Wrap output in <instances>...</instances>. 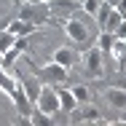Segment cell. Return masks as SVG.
<instances>
[{"instance_id":"obj_1","label":"cell","mask_w":126,"mask_h":126,"mask_svg":"<svg viewBox=\"0 0 126 126\" xmlns=\"http://www.w3.org/2000/svg\"><path fill=\"white\" fill-rule=\"evenodd\" d=\"M0 91L8 97V99L16 105V110H19V115H24V118H30V113H32V102L27 99V94L22 91V83L16 80V78H11L3 67H0Z\"/></svg>"},{"instance_id":"obj_2","label":"cell","mask_w":126,"mask_h":126,"mask_svg":"<svg viewBox=\"0 0 126 126\" xmlns=\"http://www.w3.org/2000/svg\"><path fill=\"white\" fill-rule=\"evenodd\" d=\"M32 75H38L40 83H51V86H62L67 78H70V67L59 64V62H46L43 67H32Z\"/></svg>"},{"instance_id":"obj_3","label":"cell","mask_w":126,"mask_h":126,"mask_svg":"<svg viewBox=\"0 0 126 126\" xmlns=\"http://www.w3.org/2000/svg\"><path fill=\"white\" fill-rule=\"evenodd\" d=\"M62 27H64V35H67L75 46H80V48L86 51V43L91 40V27H89V22L80 19V16H70V19L62 22Z\"/></svg>"},{"instance_id":"obj_4","label":"cell","mask_w":126,"mask_h":126,"mask_svg":"<svg viewBox=\"0 0 126 126\" xmlns=\"http://www.w3.org/2000/svg\"><path fill=\"white\" fill-rule=\"evenodd\" d=\"M35 107L38 110H43L46 115H56L62 107H59V94H56V86H51V83H43L40 86V94H38V99H35Z\"/></svg>"},{"instance_id":"obj_5","label":"cell","mask_w":126,"mask_h":126,"mask_svg":"<svg viewBox=\"0 0 126 126\" xmlns=\"http://www.w3.org/2000/svg\"><path fill=\"white\" fill-rule=\"evenodd\" d=\"M19 19H24V22H30V24H35V27L51 22L48 3H24V5L19 8Z\"/></svg>"},{"instance_id":"obj_6","label":"cell","mask_w":126,"mask_h":126,"mask_svg":"<svg viewBox=\"0 0 126 126\" xmlns=\"http://www.w3.org/2000/svg\"><path fill=\"white\" fill-rule=\"evenodd\" d=\"M80 62H83V70H86L89 78H102L105 75V54H102L97 46L89 48V51H83V54H80Z\"/></svg>"},{"instance_id":"obj_7","label":"cell","mask_w":126,"mask_h":126,"mask_svg":"<svg viewBox=\"0 0 126 126\" xmlns=\"http://www.w3.org/2000/svg\"><path fill=\"white\" fill-rule=\"evenodd\" d=\"M67 115H70V124H110V121L102 118V113L91 102H83V107H75V110L67 113Z\"/></svg>"},{"instance_id":"obj_8","label":"cell","mask_w":126,"mask_h":126,"mask_svg":"<svg viewBox=\"0 0 126 126\" xmlns=\"http://www.w3.org/2000/svg\"><path fill=\"white\" fill-rule=\"evenodd\" d=\"M78 11H80L78 0H48V14H51V19H56V22H64V19L75 16Z\"/></svg>"},{"instance_id":"obj_9","label":"cell","mask_w":126,"mask_h":126,"mask_svg":"<svg viewBox=\"0 0 126 126\" xmlns=\"http://www.w3.org/2000/svg\"><path fill=\"white\" fill-rule=\"evenodd\" d=\"M5 30H8V32H14L16 38H27V35L38 32L40 27H35V24H30V22H24V19H19V16H16V19H11V22H8Z\"/></svg>"},{"instance_id":"obj_10","label":"cell","mask_w":126,"mask_h":126,"mask_svg":"<svg viewBox=\"0 0 126 126\" xmlns=\"http://www.w3.org/2000/svg\"><path fill=\"white\" fill-rule=\"evenodd\" d=\"M19 83H22V91L27 94V99H30L32 105H35V99H38V94H40V86H43V83L38 80V75H27V78H22Z\"/></svg>"},{"instance_id":"obj_11","label":"cell","mask_w":126,"mask_h":126,"mask_svg":"<svg viewBox=\"0 0 126 126\" xmlns=\"http://www.w3.org/2000/svg\"><path fill=\"white\" fill-rule=\"evenodd\" d=\"M24 48H27V40H24V38H19V40H16L11 48L3 54V67H11V64H14V62H16L22 54H24Z\"/></svg>"},{"instance_id":"obj_12","label":"cell","mask_w":126,"mask_h":126,"mask_svg":"<svg viewBox=\"0 0 126 126\" xmlns=\"http://www.w3.org/2000/svg\"><path fill=\"white\" fill-rule=\"evenodd\" d=\"M54 62H59V64H64V67H75L78 51L70 48V46H62V48H56V54H54Z\"/></svg>"},{"instance_id":"obj_13","label":"cell","mask_w":126,"mask_h":126,"mask_svg":"<svg viewBox=\"0 0 126 126\" xmlns=\"http://www.w3.org/2000/svg\"><path fill=\"white\" fill-rule=\"evenodd\" d=\"M56 94H59V107H62L64 113H73L78 107V99H75V94H73L70 89H59V86H56Z\"/></svg>"},{"instance_id":"obj_14","label":"cell","mask_w":126,"mask_h":126,"mask_svg":"<svg viewBox=\"0 0 126 126\" xmlns=\"http://www.w3.org/2000/svg\"><path fill=\"white\" fill-rule=\"evenodd\" d=\"M107 102H110L115 110H124V107H126V89L110 86V89H107Z\"/></svg>"},{"instance_id":"obj_15","label":"cell","mask_w":126,"mask_h":126,"mask_svg":"<svg viewBox=\"0 0 126 126\" xmlns=\"http://www.w3.org/2000/svg\"><path fill=\"white\" fill-rule=\"evenodd\" d=\"M110 56H113V59H115V64L124 70V59H126V43H124V40H118V38H115V43H113V48H110Z\"/></svg>"},{"instance_id":"obj_16","label":"cell","mask_w":126,"mask_h":126,"mask_svg":"<svg viewBox=\"0 0 126 126\" xmlns=\"http://www.w3.org/2000/svg\"><path fill=\"white\" fill-rule=\"evenodd\" d=\"M113 43H115V35H113V32H105V30H102V32H99V38H97V48H99L102 54H110Z\"/></svg>"},{"instance_id":"obj_17","label":"cell","mask_w":126,"mask_h":126,"mask_svg":"<svg viewBox=\"0 0 126 126\" xmlns=\"http://www.w3.org/2000/svg\"><path fill=\"white\" fill-rule=\"evenodd\" d=\"M121 22H124V16L118 14V8H113V11H110V16L105 19V24H102V30H105V32H115Z\"/></svg>"},{"instance_id":"obj_18","label":"cell","mask_w":126,"mask_h":126,"mask_svg":"<svg viewBox=\"0 0 126 126\" xmlns=\"http://www.w3.org/2000/svg\"><path fill=\"white\" fill-rule=\"evenodd\" d=\"M30 124H32V126H48L51 124V115H46V113L38 110V107H32V113H30Z\"/></svg>"},{"instance_id":"obj_19","label":"cell","mask_w":126,"mask_h":126,"mask_svg":"<svg viewBox=\"0 0 126 126\" xmlns=\"http://www.w3.org/2000/svg\"><path fill=\"white\" fill-rule=\"evenodd\" d=\"M70 91L75 94L78 105H83V102H91V89H89V86H83V83H78V86H73Z\"/></svg>"},{"instance_id":"obj_20","label":"cell","mask_w":126,"mask_h":126,"mask_svg":"<svg viewBox=\"0 0 126 126\" xmlns=\"http://www.w3.org/2000/svg\"><path fill=\"white\" fill-rule=\"evenodd\" d=\"M16 40H19V38H16L14 32H8V30H3V32H0V56H3V54H5L8 48H11V46H14Z\"/></svg>"},{"instance_id":"obj_21","label":"cell","mask_w":126,"mask_h":126,"mask_svg":"<svg viewBox=\"0 0 126 126\" xmlns=\"http://www.w3.org/2000/svg\"><path fill=\"white\" fill-rule=\"evenodd\" d=\"M99 5H102V0H80V11H83L86 16H97Z\"/></svg>"},{"instance_id":"obj_22","label":"cell","mask_w":126,"mask_h":126,"mask_svg":"<svg viewBox=\"0 0 126 126\" xmlns=\"http://www.w3.org/2000/svg\"><path fill=\"white\" fill-rule=\"evenodd\" d=\"M110 11H113V5H107V3H105V0H102V5H99V11H97V16H94V19H97V24H99V30H102V24H105V19H107V16H110Z\"/></svg>"},{"instance_id":"obj_23","label":"cell","mask_w":126,"mask_h":126,"mask_svg":"<svg viewBox=\"0 0 126 126\" xmlns=\"http://www.w3.org/2000/svg\"><path fill=\"white\" fill-rule=\"evenodd\" d=\"M113 35H115L118 40H124V38H126V19H124V22H121V24H118V30H115Z\"/></svg>"},{"instance_id":"obj_24","label":"cell","mask_w":126,"mask_h":126,"mask_svg":"<svg viewBox=\"0 0 126 126\" xmlns=\"http://www.w3.org/2000/svg\"><path fill=\"white\" fill-rule=\"evenodd\" d=\"M115 8H118V14H121V16H124V19H126V0H121V3L115 5Z\"/></svg>"},{"instance_id":"obj_25","label":"cell","mask_w":126,"mask_h":126,"mask_svg":"<svg viewBox=\"0 0 126 126\" xmlns=\"http://www.w3.org/2000/svg\"><path fill=\"white\" fill-rule=\"evenodd\" d=\"M113 86H118V89H126V75H121L115 83H113Z\"/></svg>"},{"instance_id":"obj_26","label":"cell","mask_w":126,"mask_h":126,"mask_svg":"<svg viewBox=\"0 0 126 126\" xmlns=\"http://www.w3.org/2000/svg\"><path fill=\"white\" fill-rule=\"evenodd\" d=\"M118 124H126V107L121 110V118H118Z\"/></svg>"},{"instance_id":"obj_27","label":"cell","mask_w":126,"mask_h":126,"mask_svg":"<svg viewBox=\"0 0 126 126\" xmlns=\"http://www.w3.org/2000/svg\"><path fill=\"white\" fill-rule=\"evenodd\" d=\"M105 3H107V5H113V8H115V5H118V3H121V0H105Z\"/></svg>"},{"instance_id":"obj_28","label":"cell","mask_w":126,"mask_h":126,"mask_svg":"<svg viewBox=\"0 0 126 126\" xmlns=\"http://www.w3.org/2000/svg\"><path fill=\"white\" fill-rule=\"evenodd\" d=\"M27 3H48V0H27Z\"/></svg>"},{"instance_id":"obj_29","label":"cell","mask_w":126,"mask_h":126,"mask_svg":"<svg viewBox=\"0 0 126 126\" xmlns=\"http://www.w3.org/2000/svg\"><path fill=\"white\" fill-rule=\"evenodd\" d=\"M0 67H3V56H0Z\"/></svg>"},{"instance_id":"obj_30","label":"cell","mask_w":126,"mask_h":126,"mask_svg":"<svg viewBox=\"0 0 126 126\" xmlns=\"http://www.w3.org/2000/svg\"><path fill=\"white\" fill-rule=\"evenodd\" d=\"M124 70H126V59H124Z\"/></svg>"},{"instance_id":"obj_31","label":"cell","mask_w":126,"mask_h":126,"mask_svg":"<svg viewBox=\"0 0 126 126\" xmlns=\"http://www.w3.org/2000/svg\"><path fill=\"white\" fill-rule=\"evenodd\" d=\"M22 3H27V0H22Z\"/></svg>"},{"instance_id":"obj_32","label":"cell","mask_w":126,"mask_h":126,"mask_svg":"<svg viewBox=\"0 0 126 126\" xmlns=\"http://www.w3.org/2000/svg\"><path fill=\"white\" fill-rule=\"evenodd\" d=\"M124 43H126V38H124Z\"/></svg>"}]
</instances>
